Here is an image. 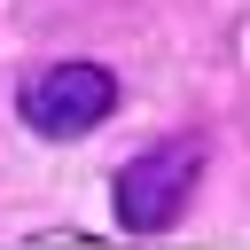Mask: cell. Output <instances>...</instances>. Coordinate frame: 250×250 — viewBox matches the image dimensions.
Here are the masks:
<instances>
[{
	"label": "cell",
	"instance_id": "obj_1",
	"mask_svg": "<svg viewBox=\"0 0 250 250\" xmlns=\"http://www.w3.org/2000/svg\"><path fill=\"white\" fill-rule=\"evenodd\" d=\"M195 180H203V133H164V141H148L141 156L117 164L109 211H117L125 234H164L195 203Z\"/></svg>",
	"mask_w": 250,
	"mask_h": 250
},
{
	"label": "cell",
	"instance_id": "obj_2",
	"mask_svg": "<svg viewBox=\"0 0 250 250\" xmlns=\"http://www.w3.org/2000/svg\"><path fill=\"white\" fill-rule=\"evenodd\" d=\"M109 109H117V70L109 62H47L16 94V117L39 141H78V133L109 125Z\"/></svg>",
	"mask_w": 250,
	"mask_h": 250
}]
</instances>
